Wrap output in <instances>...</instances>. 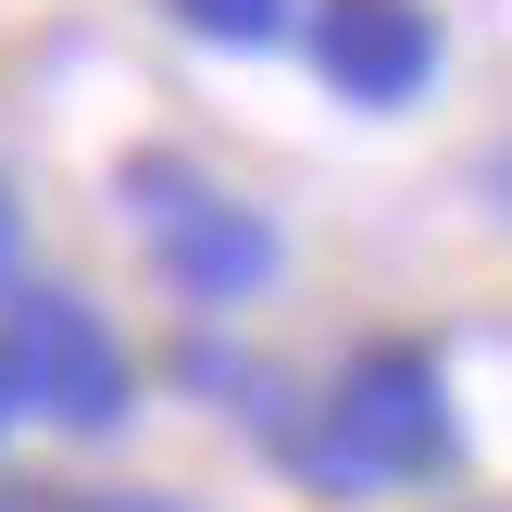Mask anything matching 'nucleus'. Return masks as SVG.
I'll return each instance as SVG.
<instances>
[{"label": "nucleus", "mask_w": 512, "mask_h": 512, "mask_svg": "<svg viewBox=\"0 0 512 512\" xmlns=\"http://www.w3.org/2000/svg\"><path fill=\"white\" fill-rule=\"evenodd\" d=\"M25 288V225H13V200H0V300Z\"/></svg>", "instance_id": "423d86ee"}, {"label": "nucleus", "mask_w": 512, "mask_h": 512, "mask_svg": "<svg viewBox=\"0 0 512 512\" xmlns=\"http://www.w3.org/2000/svg\"><path fill=\"white\" fill-rule=\"evenodd\" d=\"M175 13H188L200 38H238V50H263V38H288V0H175Z\"/></svg>", "instance_id": "39448f33"}, {"label": "nucleus", "mask_w": 512, "mask_h": 512, "mask_svg": "<svg viewBox=\"0 0 512 512\" xmlns=\"http://www.w3.org/2000/svg\"><path fill=\"white\" fill-rule=\"evenodd\" d=\"M13 375H25V413L75 425V438H113L125 413H138V363H125V338L88 313L75 288H13Z\"/></svg>", "instance_id": "7ed1b4c3"}, {"label": "nucleus", "mask_w": 512, "mask_h": 512, "mask_svg": "<svg viewBox=\"0 0 512 512\" xmlns=\"http://www.w3.org/2000/svg\"><path fill=\"white\" fill-rule=\"evenodd\" d=\"M75 512H175V500H150V488H100V500H75Z\"/></svg>", "instance_id": "0eeeda50"}, {"label": "nucleus", "mask_w": 512, "mask_h": 512, "mask_svg": "<svg viewBox=\"0 0 512 512\" xmlns=\"http://www.w3.org/2000/svg\"><path fill=\"white\" fill-rule=\"evenodd\" d=\"M288 450H300V475L325 500H388V488L450 475V375H438V350H413V338L350 350V375L325 388V413Z\"/></svg>", "instance_id": "f257e3e1"}, {"label": "nucleus", "mask_w": 512, "mask_h": 512, "mask_svg": "<svg viewBox=\"0 0 512 512\" xmlns=\"http://www.w3.org/2000/svg\"><path fill=\"white\" fill-rule=\"evenodd\" d=\"M0 512H75V500H38V488H0Z\"/></svg>", "instance_id": "1a4fd4ad"}, {"label": "nucleus", "mask_w": 512, "mask_h": 512, "mask_svg": "<svg viewBox=\"0 0 512 512\" xmlns=\"http://www.w3.org/2000/svg\"><path fill=\"white\" fill-rule=\"evenodd\" d=\"M313 63H325V88L388 113V100H413L438 75V13L425 0H325L313 13Z\"/></svg>", "instance_id": "20e7f679"}, {"label": "nucleus", "mask_w": 512, "mask_h": 512, "mask_svg": "<svg viewBox=\"0 0 512 512\" xmlns=\"http://www.w3.org/2000/svg\"><path fill=\"white\" fill-rule=\"evenodd\" d=\"M25 425V375H13V350H0V438Z\"/></svg>", "instance_id": "6e6552de"}, {"label": "nucleus", "mask_w": 512, "mask_h": 512, "mask_svg": "<svg viewBox=\"0 0 512 512\" xmlns=\"http://www.w3.org/2000/svg\"><path fill=\"white\" fill-rule=\"evenodd\" d=\"M125 225L150 238V263H163L175 300H200V313H238V300L275 288V263H288V238H275L263 213H250L238 188H213V175L188 163H125Z\"/></svg>", "instance_id": "f03ea898"}]
</instances>
